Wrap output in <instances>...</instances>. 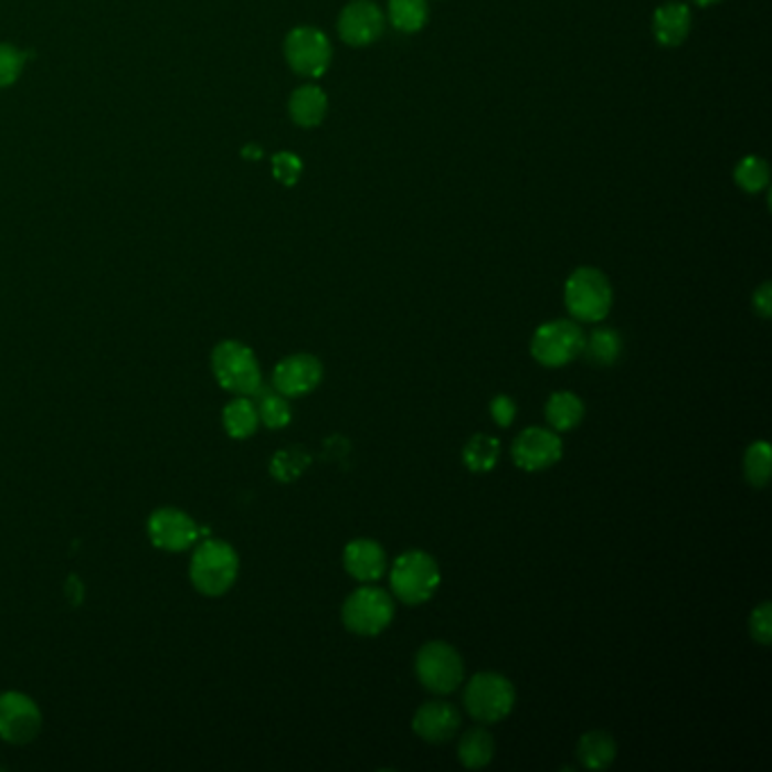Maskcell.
<instances>
[{"mask_svg":"<svg viewBox=\"0 0 772 772\" xmlns=\"http://www.w3.org/2000/svg\"><path fill=\"white\" fill-rule=\"evenodd\" d=\"M331 43L325 32L310 25L295 28L286 36V60L290 68L306 77H320L331 64Z\"/></svg>","mask_w":772,"mask_h":772,"instance_id":"30bf717a","label":"cell"},{"mask_svg":"<svg viewBox=\"0 0 772 772\" xmlns=\"http://www.w3.org/2000/svg\"><path fill=\"white\" fill-rule=\"evenodd\" d=\"M465 709L483 725L506 720L517 702V691L510 679L501 673H476L465 687Z\"/></svg>","mask_w":772,"mask_h":772,"instance_id":"5b68a950","label":"cell"},{"mask_svg":"<svg viewBox=\"0 0 772 772\" xmlns=\"http://www.w3.org/2000/svg\"><path fill=\"white\" fill-rule=\"evenodd\" d=\"M420 685L435 696H448L465 683V659L446 642H426L415 655Z\"/></svg>","mask_w":772,"mask_h":772,"instance_id":"52a82bcc","label":"cell"},{"mask_svg":"<svg viewBox=\"0 0 772 772\" xmlns=\"http://www.w3.org/2000/svg\"><path fill=\"white\" fill-rule=\"evenodd\" d=\"M256 411H258V420L261 424H265L272 431L286 429L293 422V408L288 396H284L282 392H277L275 388H258L256 394H252Z\"/></svg>","mask_w":772,"mask_h":772,"instance_id":"603a6c76","label":"cell"},{"mask_svg":"<svg viewBox=\"0 0 772 772\" xmlns=\"http://www.w3.org/2000/svg\"><path fill=\"white\" fill-rule=\"evenodd\" d=\"M148 537L166 553L189 551L200 537V528L191 515L177 508H159L148 519Z\"/></svg>","mask_w":772,"mask_h":772,"instance_id":"7c38bea8","label":"cell"},{"mask_svg":"<svg viewBox=\"0 0 772 772\" xmlns=\"http://www.w3.org/2000/svg\"><path fill=\"white\" fill-rule=\"evenodd\" d=\"M734 179L745 193H759V191L768 189L770 168H768L765 159L750 155V157L739 161V166L734 170Z\"/></svg>","mask_w":772,"mask_h":772,"instance_id":"f1b7e54d","label":"cell"},{"mask_svg":"<svg viewBox=\"0 0 772 772\" xmlns=\"http://www.w3.org/2000/svg\"><path fill=\"white\" fill-rule=\"evenodd\" d=\"M498 458H501V442L494 435L478 433L463 448V463L474 474L491 472L498 465Z\"/></svg>","mask_w":772,"mask_h":772,"instance_id":"d4e9b609","label":"cell"},{"mask_svg":"<svg viewBox=\"0 0 772 772\" xmlns=\"http://www.w3.org/2000/svg\"><path fill=\"white\" fill-rule=\"evenodd\" d=\"M241 560L222 539H204L191 558V582L202 596H224L236 584Z\"/></svg>","mask_w":772,"mask_h":772,"instance_id":"6da1fadb","label":"cell"},{"mask_svg":"<svg viewBox=\"0 0 772 772\" xmlns=\"http://www.w3.org/2000/svg\"><path fill=\"white\" fill-rule=\"evenodd\" d=\"M272 166H275V177L282 181V184L286 187H295V181L299 179L302 175V161L290 155V152H279L275 157V161H272Z\"/></svg>","mask_w":772,"mask_h":772,"instance_id":"d6a6232c","label":"cell"},{"mask_svg":"<svg viewBox=\"0 0 772 772\" xmlns=\"http://www.w3.org/2000/svg\"><path fill=\"white\" fill-rule=\"evenodd\" d=\"M325 379V366L313 353H293L277 362L272 372V388L288 399L306 396Z\"/></svg>","mask_w":772,"mask_h":772,"instance_id":"4fadbf2b","label":"cell"},{"mask_svg":"<svg viewBox=\"0 0 772 772\" xmlns=\"http://www.w3.org/2000/svg\"><path fill=\"white\" fill-rule=\"evenodd\" d=\"M564 456L560 433L553 429L528 426L512 442V461L524 472H547L556 467Z\"/></svg>","mask_w":772,"mask_h":772,"instance_id":"9c48e42d","label":"cell"},{"mask_svg":"<svg viewBox=\"0 0 772 772\" xmlns=\"http://www.w3.org/2000/svg\"><path fill=\"white\" fill-rule=\"evenodd\" d=\"M313 458L304 446H288L277 451L269 463V474L279 483H295L308 467Z\"/></svg>","mask_w":772,"mask_h":772,"instance_id":"4316f807","label":"cell"},{"mask_svg":"<svg viewBox=\"0 0 772 772\" xmlns=\"http://www.w3.org/2000/svg\"><path fill=\"white\" fill-rule=\"evenodd\" d=\"M345 571L358 582H377L388 573V556L374 539H353L342 551Z\"/></svg>","mask_w":772,"mask_h":772,"instance_id":"2e32d148","label":"cell"},{"mask_svg":"<svg viewBox=\"0 0 772 772\" xmlns=\"http://www.w3.org/2000/svg\"><path fill=\"white\" fill-rule=\"evenodd\" d=\"M694 3H698L700 8H709V6H716V3H720V0H694Z\"/></svg>","mask_w":772,"mask_h":772,"instance_id":"e575fe53","label":"cell"},{"mask_svg":"<svg viewBox=\"0 0 772 772\" xmlns=\"http://www.w3.org/2000/svg\"><path fill=\"white\" fill-rule=\"evenodd\" d=\"M340 616L347 632L358 637H379L394 621V601L383 589L368 582L347 596Z\"/></svg>","mask_w":772,"mask_h":772,"instance_id":"8992f818","label":"cell"},{"mask_svg":"<svg viewBox=\"0 0 772 772\" xmlns=\"http://www.w3.org/2000/svg\"><path fill=\"white\" fill-rule=\"evenodd\" d=\"M211 370L220 388L236 396H252L263 385L256 353L239 340H224L215 345L211 353Z\"/></svg>","mask_w":772,"mask_h":772,"instance_id":"277c9868","label":"cell"},{"mask_svg":"<svg viewBox=\"0 0 772 772\" xmlns=\"http://www.w3.org/2000/svg\"><path fill=\"white\" fill-rule=\"evenodd\" d=\"M41 730V709L21 691L0 694V739L12 745H25Z\"/></svg>","mask_w":772,"mask_h":772,"instance_id":"8fae6325","label":"cell"},{"mask_svg":"<svg viewBox=\"0 0 772 772\" xmlns=\"http://www.w3.org/2000/svg\"><path fill=\"white\" fill-rule=\"evenodd\" d=\"M463 725L461 709L448 700H429L413 716V732L426 743H446Z\"/></svg>","mask_w":772,"mask_h":772,"instance_id":"9a60e30c","label":"cell"},{"mask_svg":"<svg viewBox=\"0 0 772 772\" xmlns=\"http://www.w3.org/2000/svg\"><path fill=\"white\" fill-rule=\"evenodd\" d=\"M564 304L575 322H603L614 304V290L605 272L592 265L573 269L564 286Z\"/></svg>","mask_w":772,"mask_h":772,"instance_id":"7a4b0ae2","label":"cell"},{"mask_svg":"<svg viewBox=\"0 0 772 772\" xmlns=\"http://www.w3.org/2000/svg\"><path fill=\"white\" fill-rule=\"evenodd\" d=\"M750 637L759 646H770L772 642V603H761L750 614Z\"/></svg>","mask_w":772,"mask_h":772,"instance_id":"f546056e","label":"cell"},{"mask_svg":"<svg viewBox=\"0 0 772 772\" xmlns=\"http://www.w3.org/2000/svg\"><path fill=\"white\" fill-rule=\"evenodd\" d=\"M770 474H772V448L765 440H757L745 448L743 476L750 487L763 489L770 483Z\"/></svg>","mask_w":772,"mask_h":772,"instance_id":"83f0119b","label":"cell"},{"mask_svg":"<svg viewBox=\"0 0 772 772\" xmlns=\"http://www.w3.org/2000/svg\"><path fill=\"white\" fill-rule=\"evenodd\" d=\"M489 415L496 426L508 429L517 420V401L508 394H496L489 403Z\"/></svg>","mask_w":772,"mask_h":772,"instance_id":"1f68e13d","label":"cell"},{"mask_svg":"<svg viewBox=\"0 0 772 772\" xmlns=\"http://www.w3.org/2000/svg\"><path fill=\"white\" fill-rule=\"evenodd\" d=\"M440 564L426 551L413 549L401 553L390 571V586L394 599L403 605H424L440 589Z\"/></svg>","mask_w":772,"mask_h":772,"instance_id":"3957f363","label":"cell"},{"mask_svg":"<svg viewBox=\"0 0 772 772\" xmlns=\"http://www.w3.org/2000/svg\"><path fill=\"white\" fill-rule=\"evenodd\" d=\"M586 362L596 368H612L623 356V336L616 329L599 327L589 336H584L582 353Z\"/></svg>","mask_w":772,"mask_h":772,"instance_id":"ffe728a7","label":"cell"},{"mask_svg":"<svg viewBox=\"0 0 772 772\" xmlns=\"http://www.w3.org/2000/svg\"><path fill=\"white\" fill-rule=\"evenodd\" d=\"M584 331L575 320H551L537 327L530 353L543 368H564L582 353Z\"/></svg>","mask_w":772,"mask_h":772,"instance_id":"ba28073f","label":"cell"},{"mask_svg":"<svg viewBox=\"0 0 772 772\" xmlns=\"http://www.w3.org/2000/svg\"><path fill=\"white\" fill-rule=\"evenodd\" d=\"M23 53L8 43H0V86H10L23 71Z\"/></svg>","mask_w":772,"mask_h":772,"instance_id":"4dcf8cb0","label":"cell"},{"mask_svg":"<svg viewBox=\"0 0 772 772\" xmlns=\"http://www.w3.org/2000/svg\"><path fill=\"white\" fill-rule=\"evenodd\" d=\"M494 752H496V743H494V737L485 730V728H474V730H467L463 737H461V743H458V761L469 768V770H480V768H487L494 759Z\"/></svg>","mask_w":772,"mask_h":772,"instance_id":"cb8c5ba5","label":"cell"},{"mask_svg":"<svg viewBox=\"0 0 772 772\" xmlns=\"http://www.w3.org/2000/svg\"><path fill=\"white\" fill-rule=\"evenodd\" d=\"M752 306H754V313L761 317V320H770V317H772V284L770 282L761 284L754 290Z\"/></svg>","mask_w":772,"mask_h":772,"instance_id":"836d02e7","label":"cell"},{"mask_svg":"<svg viewBox=\"0 0 772 772\" xmlns=\"http://www.w3.org/2000/svg\"><path fill=\"white\" fill-rule=\"evenodd\" d=\"M578 761L582 763V768L586 770H605L614 763L616 759V741L610 732L605 730H592L584 732L578 741Z\"/></svg>","mask_w":772,"mask_h":772,"instance_id":"44dd1931","label":"cell"},{"mask_svg":"<svg viewBox=\"0 0 772 772\" xmlns=\"http://www.w3.org/2000/svg\"><path fill=\"white\" fill-rule=\"evenodd\" d=\"M288 109H290V118L299 127H317L329 112V101L320 86L306 84V86H299L290 96Z\"/></svg>","mask_w":772,"mask_h":772,"instance_id":"d6986e66","label":"cell"},{"mask_svg":"<svg viewBox=\"0 0 772 772\" xmlns=\"http://www.w3.org/2000/svg\"><path fill=\"white\" fill-rule=\"evenodd\" d=\"M543 415H547V422L556 433H569L584 420V401L569 390L553 392L547 408H543Z\"/></svg>","mask_w":772,"mask_h":772,"instance_id":"ac0fdd59","label":"cell"},{"mask_svg":"<svg viewBox=\"0 0 772 772\" xmlns=\"http://www.w3.org/2000/svg\"><path fill=\"white\" fill-rule=\"evenodd\" d=\"M258 411L252 396H236L224 405L222 411V426L226 435L234 440H247L258 431Z\"/></svg>","mask_w":772,"mask_h":772,"instance_id":"7402d4cb","label":"cell"},{"mask_svg":"<svg viewBox=\"0 0 772 772\" xmlns=\"http://www.w3.org/2000/svg\"><path fill=\"white\" fill-rule=\"evenodd\" d=\"M653 32L657 43L666 49L683 45L691 32V10L685 3L662 6L653 17Z\"/></svg>","mask_w":772,"mask_h":772,"instance_id":"e0dca14e","label":"cell"},{"mask_svg":"<svg viewBox=\"0 0 772 772\" xmlns=\"http://www.w3.org/2000/svg\"><path fill=\"white\" fill-rule=\"evenodd\" d=\"M388 21L403 34H415L429 21V3L426 0H388Z\"/></svg>","mask_w":772,"mask_h":772,"instance_id":"484cf974","label":"cell"},{"mask_svg":"<svg viewBox=\"0 0 772 772\" xmlns=\"http://www.w3.org/2000/svg\"><path fill=\"white\" fill-rule=\"evenodd\" d=\"M385 30V14L372 0H351L340 12L338 34L347 45L362 49L381 39Z\"/></svg>","mask_w":772,"mask_h":772,"instance_id":"5bb4252c","label":"cell"}]
</instances>
